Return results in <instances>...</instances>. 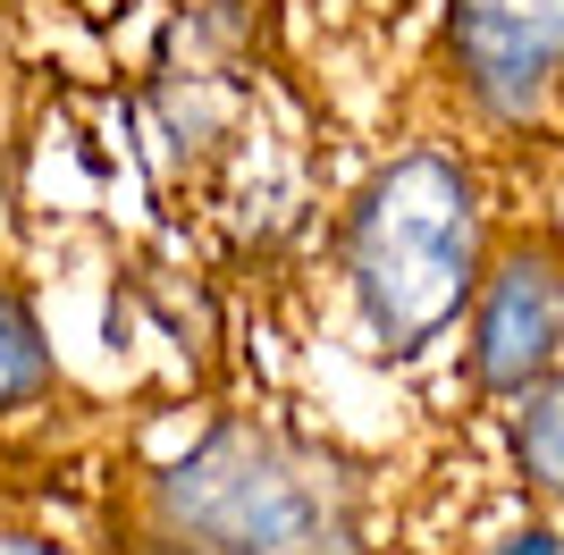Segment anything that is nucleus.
<instances>
[{"label":"nucleus","mask_w":564,"mask_h":555,"mask_svg":"<svg viewBox=\"0 0 564 555\" xmlns=\"http://www.w3.org/2000/svg\"><path fill=\"white\" fill-rule=\"evenodd\" d=\"M489 185L464 152L413 143L379 161L337 228V270L388 353H430L447 328H464L480 261H489Z\"/></svg>","instance_id":"nucleus-1"},{"label":"nucleus","mask_w":564,"mask_h":555,"mask_svg":"<svg viewBox=\"0 0 564 555\" xmlns=\"http://www.w3.org/2000/svg\"><path fill=\"white\" fill-rule=\"evenodd\" d=\"M161 513L186 538V555H337L346 505L321 463L295 446L219 429L161 480Z\"/></svg>","instance_id":"nucleus-2"},{"label":"nucleus","mask_w":564,"mask_h":555,"mask_svg":"<svg viewBox=\"0 0 564 555\" xmlns=\"http://www.w3.org/2000/svg\"><path fill=\"white\" fill-rule=\"evenodd\" d=\"M464 362L471 388L497 404H514L531 379L564 370V244L547 228H514L489 244L464 312Z\"/></svg>","instance_id":"nucleus-3"},{"label":"nucleus","mask_w":564,"mask_h":555,"mask_svg":"<svg viewBox=\"0 0 564 555\" xmlns=\"http://www.w3.org/2000/svg\"><path fill=\"white\" fill-rule=\"evenodd\" d=\"M438 25L471 118L522 135L564 110V0H438Z\"/></svg>","instance_id":"nucleus-4"},{"label":"nucleus","mask_w":564,"mask_h":555,"mask_svg":"<svg viewBox=\"0 0 564 555\" xmlns=\"http://www.w3.org/2000/svg\"><path fill=\"white\" fill-rule=\"evenodd\" d=\"M506 446H514V480L531 497V513H556L564 522V370L531 379L506 404Z\"/></svg>","instance_id":"nucleus-5"},{"label":"nucleus","mask_w":564,"mask_h":555,"mask_svg":"<svg viewBox=\"0 0 564 555\" xmlns=\"http://www.w3.org/2000/svg\"><path fill=\"white\" fill-rule=\"evenodd\" d=\"M51 388H59L51 337H43V320H34V303L18 295V278H0V421L34 413Z\"/></svg>","instance_id":"nucleus-6"},{"label":"nucleus","mask_w":564,"mask_h":555,"mask_svg":"<svg viewBox=\"0 0 564 555\" xmlns=\"http://www.w3.org/2000/svg\"><path fill=\"white\" fill-rule=\"evenodd\" d=\"M480 555H564V522L556 513H531V522H514L506 538H489Z\"/></svg>","instance_id":"nucleus-7"},{"label":"nucleus","mask_w":564,"mask_h":555,"mask_svg":"<svg viewBox=\"0 0 564 555\" xmlns=\"http://www.w3.org/2000/svg\"><path fill=\"white\" fill-rule=\"evenodd\" d=\"M0 555H76V547H59V538H43V531H9V522H0Z\"/></svg>","instance_id":"nucleus-8"}]
</instances>
